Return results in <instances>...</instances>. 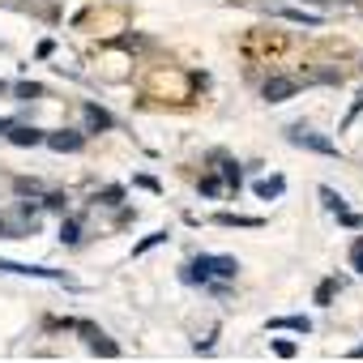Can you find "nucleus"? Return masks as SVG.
Masks as SVG:
<instances>
[{
    "mask_svg": "<svg viewBox=\"0 0 363 363\" xmlns=\"http://www.w3.org/2000/svg\"><path fill=\"white\" fill-rule=\"evenodd\" d=\"M240 274V261L235 257H197L184 274V282H210V278H235Z\"/></svg>",
    "mask_w": 363,
    "mask_h": 363,
    "instance_id": "f257e3e1",
    "label": "nucleus"
},
{
    "mask_svg": "<svg viewBox=\"0 0 363 363\" xmlns=\"http://www.w3.org/2000/svg\"><path fill=\"white\" fill-rule=\"evenodd\" d=\"M286 137H291V145H299V150H312V154H337V145L329 141V137H320V133H312V128H303V124H295V128H286Z\"/></svg>",
    "mask_w": 363,
    "mask_h": 363,
    "instance_id": "f03ea898",
    "label": "nucleus"
},
{
    "mask_svg": "<svg viewBox=\"0 0 363 363\" xmlns=\"http://www.w3.org/2000/svg\"><path fill=\"white\" fill-rule=\"evenodd\" d=\"M0 274H26V278H48V282H69L60 269H48V265H18V261H0Z\"/></svg>",
    "mask_w": 363,
    "mask_h": 363,
    "instance_id": "7ed1b4c3",
    "label": "nucleus"
},
{
    "mask_svg": "<svg viewBox=\"0 0 363 363\" xmlns=\"http://www.w3.org/2000/svg\"><path fill=\"white\" fill-rule=\"evenodd\" d=\"M295 90H299V86H295L291 77H269V82H265V99H269V103H286Z\"/></svg>",
    "mask_w": 363,
    "mask_h": 363,
    "instance_id": "20e7f679",
    "label": "nucleus"
},
{
    "mask_svg": "<svg viewBox=\"0 0 363 363\" xmlns=\"http://www.w3.org/2000/svg\"><path fill=\"white\" fill-rule=\"evenodd\" d=\"M13 145H43V133L39 128H30V124H9V133H5Z\"/></svg>",
    "mask_w": 363,
    "mask_h": 363,
    "instance_id": "39448f33",
    "label": "nucleus"
},
{
    "mask_svg": "<svg viewBox=\"0 0 363 363\" xmlns=\"http://www.w3.org/2000/svg\"><path fill=\"white\" fill-rule=\"evenodd\" d=\"M52 150H60V154H73V150H82L86 145V137L82 133H52V137H43Z\"/></svg>",
    "mask_w": 363,
    "mask_h": 363,
    "instance_id": "423d86ee",
    "label": "nucleus"
},
{
    "mask_svg": "<svg viewBox=\"0 0 363 363\" xmlns=\"http://www.w3.org/2000/svg\"><path fill=\"white\" fill-rule=\"evenodd\" d=\"M77 329H82V333L90 337V346H94L99 354H120V346H116V342H107V337H103L99 329H90V325H77Z\"/></svg>",
    "mask_w": 363,
    "mask_h": 363,
    "instance_id": "0eeeda50",
    "label": "nucleus"
},
{
    "mask_svg": "<svg viewBox=\"0 0 363 363\" xmlns=\"http://www.w3.org/2000/svg\"><path fill=\"white\" fill-rule=\"evenodd\" d=\"M269 329H295V333H312V320H308V316H278V320H269Z\"/></svg>",
    "mask_w": 363,
    "mask_h": 363,
    "instance_id": "6e6552de",
    "label": "nucleus"
},
{
    "mask_svg": "<svg viewBox=\"0 0 363 363\" xmlns=\"http://www.w3.org/2000/svg\"><path fill=\"white\" fill-rule=\"evenodd\" d=\"M86 124H90V128H111L116 120H111V116H107L103 107H94V103H86Z\"/></svg>",
    "mask_w": 363,
    "mask_h": 363,
    "instance_id": "1a4fd4ad",
    "label": "nucleus"
},
{
    "mask_svg": "<svg viewBox=\"0 0 363 363\" xmlns=\"http://www.w3.org/2000/svg\"><path fill=\"white\" fill-rule=\"evenodd\" d=\"M282 189H286V184H282L278 175H274V179H257V197H265V201H269V197H282Z\"/></svg>",
    "mask_w": 363,
    "mask_h": 363,
    "instance_id": "9d476101",
    "label": "nucleus"
},
{
    "mask_svg": "<svg viewBox=\"0 0 363 363\" xmlns=\"http://www.w3.org/2000/svg\"><path fill=\"white\" fill-rule=\"evenodd\" d=\"M82 240V218H65L60 223V244H77Z\"/></svg>",
    "mask_w": 363,
    "mask_h": 363,
    "instance_id": "9b49d317",
    "label": "nucleus"
},
{
    "mask_svg": "<svg viewBox=\"0 0 363 363\" xmlns=\"http://www.w3.org/2000/svg\"><path fill=\"white\" fill-rule=\"evenodd\" d=\"M223 227H261V218H235V214H218Z\"/></svg>",
    "mask_w": 363,
    "mask_h": 363,
    "instance_id": "f8f14e48",
    "label": "nucleus"
},
{
    "mask_svg": "<svg viewBox=\"0 0 363 363\" xmlns=\"http://www.w3.org/2000/svg\"><path fill=\"white\" fill-rule=\"evenodd\" d=\"M162 240H167V231H154V235H145V240H141V244L133 248V257H141V252H150V248H154V244H162Z\"/></svg>",
    "mask_w": 363,
    "mask_h": 363,
    "instance_id": "ddd939ff",
    "label": "nucleus"
},
{
    "mask_svg": "<svg viewBox=\"0 0 363 363\" xmlns=\"http://www.w3.org/2000/svg\"><path fill=\"white\" fill-rule=\"evenodd\" d=\"M201 193H206V197H218V193H223V179H218V175H201Z\"/></svg>",
    "mask_w": 363,
    "mask_h": 363,
    "instance_id": "4468645a",
    "label": "nucleus"
},
{
    "mask_svg": "<svg viewBox=\"0 0 363 363\" xmlns=\"http://www.w3.org/2000/svg\"><path fill=\"white\" fill-rule=\"evenodd\" d=\"M320 201H325V206H329V210H337V214H342V210H346V201H342V197H337V193H333V189H320Z\"/></svg>",
    "mask_w": 363,
    "mask_h": 363,
    "instance_id": "2eb2a0df",
    "label": "nucleus"
},
{
    "mask_svg": "<svg viewBox=\"0 0 363 363\" xmlns=\"http://www.w3.org/2000/svg\"><path fill=\"white\" fill-rule=\"evenodd\" d=\"M333 291H337V282H320V286H316V303H329Z\"/></svg>",
    "mask_w": 363,
    "mask_h": 363,
    "instance_id": "dca6fc26",
    "label": "nucleus"
},
{
    "mask_svg": "<svg viewBox=\"0 0 363 363\" xmlns=\"http://www.w3.org/2000/svg\"><path fill=\"white\" fill-rule=\"evenodd\" d=\"M223 175H227V184H231V189H240V167H235V162H227Z\"/></svg>",
    "mask_w": 363,
    "mask_h": 363,
    "instance_id": "f3484780",
    "label": "nucleus"
},
{
    "mask_svg": "<svg viewBox=\"0 0 363 363\" xmlns=\"http://www.w3.org/2000/svg\"><path fill=\"white\" fill-rule=\"evenodd\" d=\"M18 94H22V99H39V94H43V86H30V82H22V86H18Z\"/></svg>",
    "mask_w": 363,
    "mask_h": 363,
    "instance_id": "a211bd4d",
    "label": "nucleus"
},
{
    "mask_svg": "<svg viewBox=\"0 0 363 363\" xmlns=\"http://www.w3.org/2000/svg\"><path fill=\"white\" fill-rule=\"evenodd\" d=\"M274 350H278L282 359H291V354H295V342H274Z\"/></svg>",
    "mask_w": 363,
    "mask_h": 363,
    "instance_id": "6ab92c4d",
    "label": "nucleus"
},
{
    "mask_svg": "<svg viewBox=\"0 0 363 363\" xmlns=\"http://www.w3.org/2000/svg\"><path fill=\"white\" fill-rule=\"evenodd\" d=\"M350 265H354V269L363 274V244H354V252H350Z\"/></svg>",
    "mask_w": 363,
    "mask_h": 363,
    "instance_id": "aec40b11",
    "label": "nucleus"
},
{
    "mask_svg": "<svg viewBox=\"0 0 363 363\" xmlns=\"http://www.w3.org/2000/svg\"><path fill=\"white\" fill-rule=\"evenodd\" d=\"M5 133H9V120H0V137H5Z\"/></svg>",
    "mask_w": 363,
    "mask_h": 363,
    "instance_id": "412c9836",
    "label": "nucleus"
},
{
    "mask_svg": "<svg viewBox=\"0 0 363 363\" xmlns=\"http://www.w3.org/2000/svg\"><path fill=\"white\" fill-rule=\"evenodd\" d=\"M0 90H5V82H0Z\"/></svg>",
    "mask_w": 363,
    "mask_h": 363,
    "instance_id": "4be33fe9",
    "label": "nucleus"
},
{
    "mask_svg": "<svg viewBox=\"0 0 363 363\" xmlns=\"http://www.w3.org/2000/svg\"><path fill=\"white\" fill-rule=\"evenodd\" d=\"M359 354H363V346H359Z\"/></svg>",
    "mask_w": 363,
    "mask_h": 363,
    "instance_id": "5701e85b",
    "label": "nucleus"
}]
</instances>
